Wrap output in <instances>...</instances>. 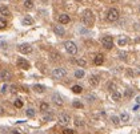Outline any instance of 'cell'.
<instances>
[{
	"mask_svg": "<svg viewBox=\"0 0 140 134\" xmlns=\"http://www.w3.org/2000/svg\"><path fill=\"white\" fill-rule=\"evenodd\" d=\"M127 76H130V77H131V76H133V72L131 71V69H128V71H127Z\"/></svg>",
	"mask_w": 140,
	"mask_h": 134,
	"instance_id": "obj_39",
	"label": "cell"
},
{
	"mask_svg": "<svg viewBox=\"0 0 140 134\" xmlns=\"http://www.w3.org/2000/svg\"><path fill=\"white\" fill-rule=\"evenodd\" d=\"M9 89H11V93H14V94H15V93L17 92V86L16 85H11Z\"/></svg>",
	"mask_w": 140,
	"mask_h": 134,
	"instance_id": "obj_36",
	"label": "cell"
},
{
	"mask_svg": "<svg viewBox=\"0 0 140 134\" xmlns=\"http://www.w3.org/2000/svg\"><path fill=\"white\" fill-rule=\"evenodd\" d=\"M87 98H88V101H93V100H95V97H93V96H88V97H87Z\"/></svg>",
	"mask_w": 140,
	"mask_h": 134,
	"instance_id": "obj_41",
	"label": "cell"
},
{
	"mask_svg": "<svg viewBox=\"0 0 140 134\" xmlns=\"http://www.w3.org/2000/svg\"><path fill=\"white\" fill-rule=\"evenodd\" d=\"M7 27V21L4 20V17H0V29H4Z\"/></svg>",
	"mask_w": 140,
	"mask_h": 134,
	"instance_id": "obj_32",
	"label": "cell"
},
{
	"mask_svg": "<svg viewBox=\"0 0 140 134\" xmlns=\"http://www.w3.org/2000/svg\"><path fill=\"white\" fill-rule=\"evenodd\" d=\"M19 52L23 55H28L32 52V46L30 44H20L19 45Z\"/></svg>",
	"mask_w": 140,
	"mask_h": 134,
	"instance_id": "obj_8",
	"label": "cell"
},
{
	"mask_svg": "<svg viewBox=\"0 0 140 134\" xmlns=\"http://www.w3.org/2000/svg\"><path fill=\"white\" fill-rule=\"evenodd\" d=\"M64 48H66V51L69 55H76L78 53V45L73 41H66L64 43Z\"/></svg>",
	"mask_w": 140,
	"mask_h": 134,
	"instance_id": "obj_3",
	"label": "cell"
},
{
	"mask_svg": "<svg viewBox=\"0 0 140 134\" xmlns=\"http://www.w3.org/2000/svg\"><path fill=\"white\" fill-rule=\"evenodd\" d=\"M52 118H54V115H52V114H45L44 117H43V121L48 122V121H52Z\"/></svg>",
	"mask_w": 140,
	"mask_h": 134,
	"instance_id": "obj_34",
	"label": "cell"
},
{
	"mask_svg": "<svg viewBox=\"0 0 140 134\" xmlns=\"http://www.w3.org/2000/svg\"><path fill=\"white\" fill-rule=\"evenodd\" d=\"M48 109H49V105L47 104V102H42L40 104V110H42V112H48Z\"/></svg>",
	"mask_w": 140,
	"mask_h": 134,
	"instance_id": "obj_22",
	"label": "cell"
},
{
	"mask_svg": "<svg viewBox=\"0 0 140 134\" xmlns=\"http://www.w3.org/2000/svg\"><path fill=\"white\" fill-rule=\"evenodd\" d=\"M132 96H133V90H132V89H125V92H124V97L131 98Z\"/></svg>",
	"mask_w": 140,
	"mask_h": 134,
	"instance_id": "obj_30",
	"label": "cell"
},
{
	"mask_svg": "<svg viewBox=\"0 0 140 134\" xmlns=\"http://www.w3.org/2000/svg\"><path fill=\"white\" fill-rule=\"evenodd\" d=\"M24 7L28 8V9H31L33 7V2L32 0H24Z\"/></svg>",
	"mask_w": 140,
	"mask_h": 134,
	"instance_id": "obj_27",
	"label": "cell"
},
{
	"mask_svg": "<svg viewBox=\"0 0 140 134\" xmlns=\"http://www.w3.org/2000/svg\"><path fill=\"white\" fill-rule=\"evenodd\" d=\"M93 21H95V16H93L92 13V11L91 9H85L84 12H83V23L85 25H92L93 24Z\"/></svg>",
	"mask_w": 140,
	"mask_h": 134,
	"instance_id": "obj_1",
	"label": "cell"
},
{
	"mask_svg": "<svg viewBox=\"0 0 140 134\" xmlns=\"http://www.w3.org/2000/svg\"><path fill=\"white\" fill-rule=\"evenodd\" d=\"M0 13L4 15V16H9V15H11V11H9L8 7H5V5H2V7H0Z\"/></svg>",
	"mask_w": 140,
	"mask_h": 134,
	"instance_id": "obj_16",
	"label": "cell"
},
{
	"mask_svg": "<svg viewBox=\"0 0 140 134\" xmlns=\"http://www.w3.org/2000/svg\"><path fill=\"white\" fill-rule=\"evenodd\" d=\"M73 124H75V126H76V127H81V126L84 125V122H83V120H80V118H75Z\"/></svg>",
	"mask_w": 140,
	"mask_h": 134,
	"instance_id": "obj_26",
	"label": "cell"
},
{
	"mask_svg": "<svg viewBox=\"0 0 140 134\" xmlns=\"http://www.w3.org/2000/svg\"><path fill=\"white\" fill-rule=\"evenodd\" d=\"M127 43H128V39H127L125 36H121V37L118 40V44H119L120 46H124V45H127Z\"/></svg>",
	"mask_w": 140,
	"mask_h": 134,
	"instance_id": "obj_20",
	"label": "cell"
},
{
	"mask_svg": "<svg viewBox=\"0 0 140 134\" xmlns=\"http://www.w3.org/2000/svg\"><path fill=\"white\" fill-rule=\"evenodd\" d=\"M136 102H137V105H140V96L136 97Z\"/></svg>",
	"mask_w": 140,
	"mask_h": 134,
	"instance_id": "obj_42",
	"label": "cell"
},
{
	"mask_svg": "<svg viewBox=\"0 0 140 134\" xmlns=\"http://www.w3.org/2000/svg\"><path fill=\"white\" fill-rule=\"evenodd\" d=\"M52 101H54L56 105H59V106L63 105V100H61V97L59 94H54V96H52Z\"/></svg>",
	"mask_w": 140,
	"mask_h": 134,
	"instance_id": "obj_14",
	"label": "cell"
},
{
	"mask_svg": "<svg viewBox=\"0 0 140 134\" xmlns=\"http://www.w3.org/2000/svg\"><path fill=\"white\" fill-rule=\"evenodd\" d=\"M101 45L106 49H112L113 48V39H112V36H104L101 39Z\"/></svg>",
	"mask_w": 140,
	"mask_h": 134,
	"instance_id": "obj_5",
	"label": "cell"
},
{
	"mask_svg": "<svg viewBox=\"0 0 140 134\" xmlns=\"http://www.w3.org/2000/svg\"><path fill=\"white\" fill-rule=\"evenodd\" d=\"M26 114H27V117H30V118H32V117H35V109H32V108H30V109H27V112H26Z\"/></svg>",
	"mask_w": 140,
	"mask_h": 134,
	"instance_id": "obj_25",
	"label": "cell"
},
{
	"mask_svg": "<svg viewBox=\"0 0 140 134\" xmlns=\"http://www.w3.org/2000/svg\"><path fill=\"white\" fill-rule=\"evenodd\" d=\"M7 89H8V86H7V85H5V84H4V85L2 86V90H0V92H2V93H3V94H4V93H7Z\"/></svg>",
	"mask_w": 140,
	"mask_h": 134,
	"instance_id": "obj_38",
	"label": "cell"
},
{
	"mask_svg": "<svg viewBox=\"0 0 140 134\" xmlns=\"http://www.w3.org/2000/svg\"><path fill=\"white\" fill-rule=\"evenodd\" d=\"M14 134H20L19 131H14Z\"/></svg>",
	"mask_w": 140,
	"mask_h": 134,
	"instance_id": "obj_43",
	"label": "cell"
},
{
	"mask_svg": "<svg viewBox=\"0 0 140 134\" xmlns=\"http://www.w3.org/2000/svg\"><path fill=\"white\" fill-rule=\"evenodd\" d=\"M76 62H78V65H79V66H85V64H87L85 60H83V59H78Z\"/></svg>",
	"mask_w": 140,
	"mask_h": 134,
	"instance_id": "obj_35",
	"label": "cell"
},
{
	"mask_svg": "<svg viewBox=\"0 0 140 134\" xmlns=\"http://www.w3.org/2000/svg\"><path fill=\"white\" fill-rule=\"evenodd\" d=\"M72 106H73V108H76V109H83V106H84V105L81 104L80 101H73Z\"/></svg>",
	"mask_w": 140,
	"mask_h": 134,
	"instance_id": "obj_31",
	"label": "cell"
},
{
	"mask_svg": "<svg viewBox=\"0 0 140 134\" xmlns=\"http://www.w3.org/2000/svg\"><path fill=\"white\" fill-rule=\"evenodd\" d=\"M23 24H24V25H32V24H33L32 17H31V16H26L24 19H23Z\"/></svg>",
	"mask_w": 140,
	"mask_h": 134,
	"instance_id": "obj_17",
	"label": "cell"
},
{
	"mask_svg": "<svg viewBox=\"0 0 140 134\" xmlns=\"http://www.w3.org/2000/svg\"><path fill=\"white\" fill-rule=\"evenodd\" d=\"M54 32L57 35V36H64V33H66V31H64V28L61 25H55L54 27Z\"/></svg>",
	"mask_w": 140,
	"mask_h": 134,
	"instance_id": "obj_13",
	"label": "cell"
},
{
	"mask_svg": "<svg viewBox=\"0 0 140 134\" xmlns=\"http://www.w3.org/2000/svg\"><path fill=\"white\" fill-rule=\"evenodd\" d=\"M127 56H128V55H127V52H123V51H120L119 53H118V57H119L120 60H123V61L127 60Z\"/></svg>",
	"mask_w": 140,
	"mask_h": 134,
	"instance_id": "obj_24",
	"label": "cell"
},
{
	"mask_svg": "<svg viewBox=\"0 0 140 134\" xmlns=\"http://www.w3.org/2000/svg\"><path fill=\"white\" fill-rule=\"evenodd\" d=\"M85 76L84 71H81V69H78V71H75V77L76 78H83Z\"/></svg>",
	"mask_w": 140,
	"mask_h": 134,
	"instance_id": "obj_21",
	"label": "cell"
},
{
	"mask_svg": "<svg viewBox=\"0 0 140 134\" xmlns=\"http://www.w3.org/2000/svg\"><path fill=\"white\" fill-rule=\"evenodd\" d=\"M15 106H16V108H19V109H20V108H23V101L20 100V98L15 100Z\"/></svg>",
	"mask_w": 140,
	"mask_h": 134,
	"instance_id": "obj_33",
	"label": "cell"
},
{
	"mask_svg": "<svg viewBox=\"0 0 140 134\" xmlns=\"http://www.w3.org/2000/svg\"><path fill=\"white\" fill-rule=\"evenodd\" d=\"M3 114H4V108L0 105V115H3Z\"/></svg>",
	"mask_w": 140,
	"mask_h": 134,
	"instance_id": "obj_40",
	"label": "cell"
},
{
	"mask_svg": "<svg viewBox=\"0 0 140 134\" xmlns=\"http://www.w3.org/2000/svg\"><path fill=\"white\" fill-rule=\"evenodd\" d=\"M17 66H19L20 69H23V71H27V69H30V68H31L30 62H28L26 59H23V57L17 59Z\"/></svg>",
	"mask_w": 140,
	"mask_h": 134,
	"instance_id": "obj_7",
	"label": "cell"
},
{
	"mask_svg": "<svg viewBox=\"0 0 140 134\" xmlns=\"http://www.w3.org/2000/svg\"><path fill=\"white\" fill-rule=\"evenodd\" d=\"M63 134H75L72 129H64L63 130Z\"/></svg>",
	"mask_w": 140,
	"mask_h": 134,
	"instance_id": "obj_37",
	"label": "cell"
},
{
	"mask_svg": "<svg viewBox=\"0 0 140 134\" xmlns=\"http://www.w3.org/2000/svg\"><path fill=\"white\" fill-rule=\"evenodd\" d=\"M120 121H121V122H128V121H130V114L125 113V112H123V113L120 114Z\"/></svg>",
	"mask_w": 140,
	"mask_h": 134,
	"instance_id": "obj_19",
	"label": "cell"
},
{
	"mask_svg": "<svg viewBox=\"0 0 140 134\" xmlns=\"http://www.w3.org/2000/svg\"><path fill=\"white\" fill-rule=\"evenodd\" d=\"M75 2H83V0H75Z\"/></svg>",
	"mask_w": 140,
	"mask_h": 134,
	"instance_id": "obj_44",
	"label": "cell"
},
{
	"mask_svg": "<svg viewBox=\"0 0 140 134\" xmlns=\"http://www.w3.org/2000/svg\"><path fill=\"white\" fill-rule=\"evenodd\" d=\"M139 12H140V7H139Z\"/></svg>",
	"mask_w": 140,
	"mask_h": 134,
	"instance_id": "obj_45",
	"label": "cell"
},
{
	"mask_svg": "<svg viewBox=\"0 0 140 134\" xmlns=\"http://www.w3.org/2000/svg\"><path fill=\"white\" fill-rule=\"evenodd\" d=\"M88 82H90L91 86H97L99 82H100V78H99V76H96V74H91L90 78H88Z\"/></svg>",
	"mask_w": 140,
	"mask_h": 134,
	"instance_id": "obj_10",
	"label": "cell"
},
{
	"mask_svg": "<svg viewBox=\"0 0 140 134\" xmlns=\"http://www.w3.org/2000/svg\"><path fill=\"white\" fill-rule=\"evenodd\" d=\"M33 90L36 93H43L45 90V86L44 85H40V84H35L33 85Z\"/></svg>",
	"mask_w": 140,
	"mask_h": 134,
	"instance_id": "obj_15",
	"label": "cell"
},
{
	"mask_svg": "<svg viewBox=\"0 0 140 134\" xmlns=\"http://www.w3.org/2000/svg\"><path fill=\"white\" fill-rule=\"evenodd\" d=\"M69 20H71V19H69V16L66 15V13H61L59 16V23H60V24H68Z\"/></svg>",
	"mask_w": 140,
	"mask_h": 134,
	"instance_id": "obj_12",
	"label": "cell"
},
{
	"mask_svg": "<svg viewBox=\"0 0 140 134\" xmlns=\"http://www.w3.org/2000/svg\"><path fill=\"white\" fill-rule=\"evenodd\" d=\"M72 92L76 93V94H79V93L83 92V88H81L80 85H73V86H72Z\"/></svg>",
	"mask_w": 140,
	"mask_h": 134,
	"instance_id": "obj_23",
	"label": "cell"
},
{
	"mask_svg": "<svg viewBox=\"0 0 140 134\" xmlns=\"http://www.w3.org/2000/svg\"><path fill=\"white\" fill-rule=\"evenodd\" d=\"M52 76H54V78H57V80L64 78L67 76V71L64 68H56L52 71Z\"/></svg>",
	"mask_w": 140,
	"mask_h": 134,
	"instance_id": "obj_4",
	"label": "cell"
},
{
	"mask_svg": "<svg viewBox=\"0 0 140 134\" xmlns=\"http://www.w3.org/2000/svg\"><path fill=\"white\" fill-rule=\"evenodd\" d=\"M119 19V9L118 8H109L107 12V20L108 21H116Z\"/></svg>",
	"mask_w": 140,
	"mask_h": 134,
	"instance_id": "obj_2",
	"label": "cell"
},
{
	"mask_svg": "<svg viewBox=\"0 0 140 134\" xmlns=\"http://www.w3.org/2000/svg\"><path fill=\"white\" fill-rule=\"evenodd\" d=\"M57 121H59V124H60V125L66 126V125L69 124V121H71V117H69L67 113H61V114L59 115V118H57Z\"/></svg>",
	"mask_w": 140,
	"mask_h": 134,
	"instance_id": "obj_6",
	"label": "cell"
},
{
	"mask_svg": "<svg viewBox=\"0 0 140 134\" xmlns=\"http://www.w3.org/2000/svg\"><path fill=\"white\" fill-rule=\"evenodd\" d=\"M107 89L109 90V92H116V85L113 84V82H108V85H107Z\"/></svg>",
	"mask_w": 140,
	"mask_h": 134,
	"instance_id": "obj_29",
	"label": "cell"
},
{
	"mask_svg": "<svg viewBox=\"0 0 140 134\" xmlns=\"http://www.w3.org/2000/svg\"><path fill=\"white\" fill-rule=\"evenodd\" d=\"M103 62H104V56L101 53H97L93 57V64H95V65H101Z\"/></svg>",
	"mask_w": 140,
	"mask_h": 134,
	"instance_id": "obj_11",
	"label": "cell"
},
{
	"mask_svg": "<svg viewBox=\"0 0 140 134\" xmlns=\"http://www.w3.org/2000/svg\"><path fill=\"white\" fill-rule=\"evenodd\" d=\"M0 78H2L3 81H9L11 78H12V73H11L8 69H3V71L0 72Z\"/></svg>",
	"mask_w": 140,
	"mask_h": 134,
	"instance_id": "obj_9",
	"label": "cell"
},
{
	"mask_svg": "<svg viewBox=\"0 0 140 134\" xmlns=\"http://www.w3.org/2000/svg\"><path fill=\"white\" fill-rule=\"evenodd\" d=\"M111 121H112V124H113V125H116V126H118V125L120 124V117H116V115H112V117H111Z\"/></svg>",
	"mask_w": 140,
	"mask_h": 134,
	"instance_id": "obj_28",
	"label": "cell"
},
{
	"mask_svg": "<svg viewBox=\"0 0 140 134\" xmlns=\"http://www.w3.org/2000/svg\"><path fill=\"white\" fill-rule=\"evenodd\" d=\"M112 100H113L115 102L120 101V100H121V93H119L118 90H116V92H113V93H112Z\"/></svg>",
	"mask_w": 140,
	"mask_h": 134,
	"instance_id": "obj_18",
	"label": "cell"
}]
</instances>
